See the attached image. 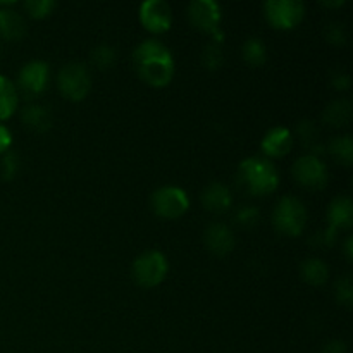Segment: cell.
<instances>
[{
	"mask_svg": "<svg viewBox=\"0 0 353 353\" xmlns=\"http://www.w3.org/2000/svg\"><path fill=\"white\" fill-rule=\"evenodd\" d=\"M133 65L138 76L154 88H164L174 76V59L157 40H145L134 48Z\"/></svg>",
	"mask_w": 353,
	"mask_h": 353,
	"instance_id": "cell-1",
	"label": "cell"
},
{
	"mask_svg": "<svg viewBox=\"0 0 353 353\" xmlns=\"http://www.w3.org/2000/svg\"><path fill=\"white\" fill-rule=\"evenodd\" d=\"M238 179L248 193L265 196L279 185V176L272 162L261 157H248L238 168Z\"/></svg>",
	"mask_w": 353,
	"mask_h": 353,
	"instance_id": "cell-2",
	"label": "cell"
},
{
	"mask_svg": "<svg viewBox=\"0 0 353 353\" xmlns=\"http://www.w3.org/2000/svg\"><path fill=\"white\" fill-rule=\"evenodd\" d=\"M274 228L286 236H299L305 230L307 209L295 196H283L274 209Z\"/></svg>",
	"mask_w": 353,
	"mask_h": 353,
	"instance_id": "cell-3",
	"label": "cell"
},
{
	"mask_svg": "<svg viewBox=\"0 0 353 353\" xmlns=\"http://www.w3.org/2000/svg\"><path fill=\"white\" fill-rule=\"evenodd\" d=\"M168 259L159 250L141 254L133 264V278L141 288H154L161 285L168 276Z\"/></svg>",
	"mask_w": 353,
	"mask_h": 353,
	"instance_id": "cell-4",
	"label": "cell"
},
{
	"mask_svg": "<svg viewBox=\"0 0 353 353\" xmlns=\"http://www.w3.org/2000/svg\"><path fill=\"white\" fill-rule=\"evenodd\" d=\"M57 85L62 95L68 97L72 102H79L88 95L90 88H92V78H90L86 65L79 64V62H71L59 71Z\"/></svg>",
	"mask_w": 353,
	"mask_h": 353,
	"instance_id": "cell-5",
	"label": "cell"
},
{
	"mask_svg": "<svg viewBox=\"0 0 353 353\" xmlns=\"http://www.w3.org/2000/svg\"><path fill=\"white\" fill-rule=\"evenodd\" d=\"M190 200L185 190L178 186H162L152 195V209L159 217L176 219L188 210Z\"/></svg>",
	"mask_w": 353,
	"mask_h": 353,
	"instance_id": "cell-6",
	"label": "cell"
},
{
	"mask_svg": "<svg viewBox=\"0 0 353 353\" xmlns=\"http://www.w3.org/2000/svg\"><path fill=\"white\" fill-rule=\"evenodd\" d=\"M264 12L269 24L276 30H292L303 19L305 7L299 0H268Z\"/></svg>",
	"mask_w": 353,
	"mask_h": 353,
	"instance_id": "cell-7",
	"label": "cell"
},
{
	"mask_svg": "<svg viewBox=\"0 0 353 353\" xmlns=\"http://www.w3.org/2000/svg\"><path fill=\"white\" fill-rule=\"evenodd\" d=\"M188 19L196 30L214 34L216 41L223 40V34L219 33L221 7L217 2H214V0H195L188 6Z\"/></svg>",
	"mask_w": 353,
	"mask_h": 353,
	"instance_id": "cell-8",
	"label": "cell"
},
{
	"mask_svg": "<svg viewBox=\"0 0 353 353\" xmlns=\"http://www.w3.org/2000/svg\"><path fill=\"white\" fill-rule=\"evenodd\" d=\"M293 176L305 188L321 190L327 185V169L317 155L309 154L296 159L293 165Z\"/></svg>",
	"mask_w": 353,
	"mask_h": 353,
	"instance_id": "cell-9",
	"label": "cell"
},
{
	"mask_svg": "<svg viewBox=\"0 0 353 353\" xmlns=\"http://www.w3.org/2000/svg\"><path fill=\"white\" fill-rule=\"evenodd\" d=\"M140 21L152 33H165L172 24L171 7L164 0H147L140 6Z\"/></svg>",
	"mask_w": 353,
	"mask_h": 353,
	"instance_id": "cell-10",
	"label": "cell"
},
{
	"mask_svg": "<svg viewBox=\"0 0 353 353\" xmlns=\"http://www.w3.org/2000/svg\"><path fill=\"white\" fill-rule=\"evenodd\" d=\"M48 65L41 61H31L21 69L19 86L26 95H38L47 88Z\"/></svg>",
	"mask_w": 353,
	"mask_h": 353,
	"instance_id": "cell-11",
	"label": "cell"
},
{
	"mask_svg": "<svg viewBox=\"0 0 353 353\" xmlns=\"http://www.w3.org/2000/svg\"><path fill=\"white\" fill-rule=\"evenodd\" d=\"M203 240H205V245L210 254L217 255V257H224L230 252H233L234 248V236L226 224H210L205 230Z\"/></svg>",
	"mask_w": 353,
	"mask_h": 353,
	"instance_id": "cell-12",
	"label": "cell"
},
{
	"mask_svg": "<svg viewBox=\"0 0 353 353\" xmlns=\"http://www.w3.org/2000/svg\"><path fill=\"white\" fill-rule=\"evenodd\" d=\"M327 221H330V228L327 233L336 236V231L348 230L353 224V205L352 200L348 196H338L331 202L330 210H327Z\"/></svg>",
	"mask_w": 353,
	"mask_h": 353,
	"instance_id": "cell-13",
	"label": "cell"
},
{
	"mask_svg": "<svg viewBox=\"0 0 353 353\" xmlns=\"http://www.w3.org/2000/svg\"><path fill=\"white\" fill-rule=\"evenodd\" d=\"M293 145V138L290 130L283 126H276L272 130H269L265 133V137L262 138V150H264L265 155L269 157H285L290 150H292Z\"/></svg>",
	"mask_w": 353,
	"mask_h": 353,
	"instance_id": "cell-14",
	"label": "cell"
},
{
	"mask_svg": "<svg viewBox=\"0 0 353 353\" xmlns=\"http://www.w3.org/2000/svg\"><path fill=\"white\" fill-rule=\"evenodd\" d=\"M202 202L207 210L216 214L226 212L233 203V196H231L230 190L221 183H210L202 193Z\"/></svg>",
	"mask_w": 353,
	"mask_h": 353,
	"instance_id": "cell-15",
	"label": "cell"
},
{
	"mask_svg": "<svg viewBox=\"0 0 353 353\" xmlns=\"http://www.w3.org/2000/svg\"><path fill=\"white\" fill-rule=\"evenodd\" d=\"M26 33V23L19 12L12 10L10 7L0 9V37L6 40L16 41L21 40Z\"/></svg>",
	"mask_w": 353,
	"mask_h": 353,
	"instance_id": "cell-16",
	"label": "cell"
},
{
	"mask_svg": "<svg viewBox=\"0 0 353 353\" xmlns=\"http://www.w3.org/2000/svg\"><path fill=\"white\" fill-rule=\"evenodd\" d=\"M21 119H23L24 126L34 133H45L52 128L50 110L43 105H37V103L24 107L21 112Z\"/></svg>",
	"mask_w": 353,
	"mask_h": 353,
	"instance_id": "cell-17",
	"label": "cell"
},
{
	"mask_svg": "<svg viewBox=\"0 0 353 353\" xmlns=\"http://www.w3.org/2000/svg\"><path fill=\"white\" fill-rule=\"evenodd\" d=\"M300 272H302L303 281L309 283L310 286H323L327 281V276H330V269L319 259H307L300 265Z\"/></svg>",
	"mask_w": 353,
	"mask_h": 353,
	"instance_id": "cell-18",
	"label": "cell"
},
{
	"mask_svg": "<svg viewBox=\"0 0 353 353\" xmlns=\"http://www.w3.org/2000/svg\"><path fill=\"white\" fill-rule=\"evenodd\" d=\"M352 119V105L348 100L340 99L331 102L324 110V121L334 128L347 126Z\"/></svg>",
	"mask_w": 353,
	"mask_h": 353,
	"instance_id": "cell-19",
	"label": "cell"
},
{
	"mask_svg": "<svg viewBox=\"0 0 353 353\" xmlns=\"http://www.w3.org/2000/svg\"><path fill=\"white\" fill-rule=\"evenodd\" d=\"M17 107V92L16 86L10 79L0 74V121L7 119L14 114Z\"/></svg>",
	"mask_w": 353,
	"mask_h": 353,
	"instance_id": "cell-20",
	"label": "cell"
},
{
	"mask_svg": "<svg viewBox=\"0 0 353 353\" xmlns=\"http://www.w3.org/2000/svg\"><path fill=\"white\" fill-rule=\"evenodd\" d=\"M243 59L248 65L259 68L268 59V52H265V45L262 43L261 38H248L243 43Z\"/></svg>",
	"mask_w": 353,
	"mask_h": 353,
	"instance_id": "cell-21",
	"label": "cell"
},
{
	"mask_svg": "<svg viewBox=\"0 0 353 353\" xmlns=\"http://www.w3.org/2000/svg\"><path fill=\"white\" fill-rule=\"evenodd\" d=\"M330 154L343 165H350L353 161V141L352 137H336L330 141Z\"/></svg>",
	"mask_w": 353,
	"mask_h": 353,
	"instance_id": "cell-22",
	"label": "cell"
},
{
	"mask_svg": "<svg viewBox=\"0 0 353 353\" xmlns=\"http://www.w3.org/2000/svg\"><path fill=\"white\" fill-rule=\"evenodd\" d=\"M223 48H221V41L214 40L212 43L207 45L202 52V64L205 65L209 71H216L223 64Z\"/></svg>",
	"mask_w": 353,
	"mask_h": 353,
	"instance_id": "cell-23",
	"label": "cell"
},
{
	"mask_svg": "<svg viewBox=\"0 0 353 353\" xmlns=\"http://www.w3.org/2000/svg\"><path fill=\"white\" fill-rule=\"evenodd\" d=\"M90 61H92V64L95 65L97 69L105 71V69H109L110 65L114 64V61H116V54H114V50L109 45H99V47L92 52V55H90Z\"/></svg>",
	"mask_w": 353,
	"mask_h": 353,
	"instance_id": "cell-24",
	"label": "cell"
},
{
	"mask_svg": "<svg viewBox=\"0 0 353 353\" xmlns=\"http://www.w3.org/2000/svg\"><path fill=\"white\" fill-rule=\"evenodd\" d=\"M54 7V0H28V2L24 3L26 12L30 14L31 17H34V19H43V17H47L48 14H52Z\"/></svg>",
	"mask_w": 353,
	"mask_h": 353,
	"instance_id": "cell-25",
	"label": "cell"
},
{
	"mask_svg": "<svg viewBox=\"0 0 353 353\" xmlns=\"http://www.w3.org/2000/svg\"><path fill=\"white\" fill-rule=\"evenodd\" d=\"M336 299L345 307H352L353 302V283L350 274L343 276L336 281Z\"/></svg>",
	"mask_w": 353,
	"mask_h": 353,
	"instance_id": "cell-26",
	"label": "cell"
},
{
	"mask_svg": "<svg viewBox=\"0 0 353 353\" xmlns=\"http://www.w3.org/2000/svg\"><path fill=\"white\" fill-rule=\"evenodd\" d=\"M19 171V157L14 152H7L2 159V178L6 181L12 179Z\"/></svg>",
	"mask_w": 353,
	"mask_h": 353,
	"instance_id": "cell-27",
	"label": "cell"
},
{
	"mask_svg": "<svg viewBox=\"0 0 353 353\" xmlns=\"http://www.w3.org/2000/svg\"><path fill=\"white\" fill-rule=\"evenodd\" d=\"M324 34H326L327 41H330V43H333V45H345V43H347V31H345V28L341 26V24H338V23L327 24Z\"/></svg>",
	"mask_w": 353,
	"mask_h": 353,
	"instance_id": "cell-28",
	"label": "cell"
},
{
	"mask_svg": "<svg viewBox=\"0 0 353 353\" xmlns=\"http://www.w3.org/2000/svg\"><path fill=\"white\" fill-rule=\"evenodd\" d=\"M234 219H236V223L240 224V226L250 228L259 221V210L252 205L241 207L236 212V217H234Z\"/></svg>",
	"mask_w": 353,
	"mask_h": 353,
	"instance_id": "cell-29",
	"label": "cell"
},
{
	"mask_svg": "<svg viewBox=\"0 0 353 353\" xmlns=\"http://www.w3.org/2000/svg\"><path fill=\"white\" fill-rule=\"evenodd\" d=\"M299 134L302 137L303 143L309 145V147H314V141L317 140V130L316 124L312 121H302L299 124Z\"/></svg>",
	"mask_w": 353,
	"mask_h": 353,
	"instance_id": "cell-30",
	"label": "cell"
},
{
	"mask_svg": "<svg viewBox=\"0 0 353 353\" xmlns=\"http://www.w3.org/2000/svg\"><path fill=\"white\" fill-rule=\"evenodd\" d=\"M331 83H333V86L336 90H347V88H350V76H348L347 72L340 71L333 76Z\"/></svg>",
	"mask_w": 353,
	"mask_h": 353,
	"instance_id": "cell-31",
	"label": "cell"
},
{
	"mask_svg": "<svg viewBox=\"0 0 353 353\" xmlns=\"http://www.w3.org/2000/svg\"><path fill=\"white\" fill-rule=\"evenodd\" d=\"M321 353H347V347H345L343 341L333 340V341H330L327 345H324L323 352Z\"/></svg>",
	"mask_w": 353,
	"mask_h": 353,
	"instance_id": "cell-32",
	"label": "cell"
},
{
	"mask_svg": "<svg viewBox=\"0 0 353 353\" xmlns=\"http://www.w3.org/2000/svg\"><path fill=\"white\" fill-rule=\"evenodd\" d=\"M10 143H12L10 131L7 130L6 126H2V124H0V154H2V152H6L7 148L10 147Z\"/></svg>",
	"mask_w": 353,
	"mask_h": 353,
	"instance_id": "cell-33",
	"label": "cell"
},
{
	"mask_svg": "<svg viewBox=\"0 0 353 353\" xmlns=\"http://www.w3.org/2000/svg\"><path fill=\"white\" fill-rule=\"evenodd\" d=\"M352 243H353V238L348 236L347 241H345V254H347V259L348 261H352L353 259V248H352Z\"/></svg>",
	"mask_w": 353,
	"mask_h": 353,
	"instance_id": "cell-34",
	"label": "cell"
},
{
	"mask_svg": "<svg viewBox=\"0 0 353 353\" xmlns=\"http://www.w3.org/2000/svg\"><path fill=\"white\" fill-rule=\"evenodd\" d=\"M343 0H336V2H323V6L324 7H340V6H343Z\"/></svg>",
	"mask_w": 353,
	"mask_h": 353,
	"instance_id": "cell-35",
	"label": "cell"
}]
</instances>
